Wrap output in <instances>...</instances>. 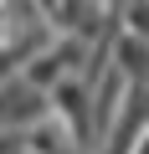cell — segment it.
<instances>
[{
	"mask_svg": "<svg viewBox=\"0 0 149 154\" xmlns=\"http://www.w3.org/2000/svg\"><path fill=\"white\" fill-rule=\"evenodd\" d=\"M113 26H118L123 36H134V41H144V46H149V0H123Z\"/></svg>",
	"mask_w": 149,
	"mask_h": 154,
	"instance_id": "1",
	"label": "cell"
}]
</instances>
